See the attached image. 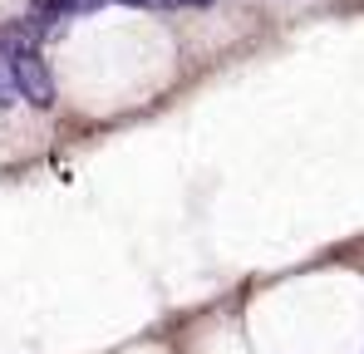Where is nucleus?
Returning <instances> with one entry per match:
<instances>
[{"instance_id":"nucleus-1","label":"nucleus","mask_w":364,"mask_h":354,"mask_svg":"<svg viewBox=\"0 0 364 354\" xmlns=\"http://www.w3.org/2000/svg\"><path fill=\"white\" fill-rule=\"evenodd\" d=\"M0 55L15 64V79H20V94L30 109H50L55 104V79H50V64L35 55V50H0Z\"/></svg>"},{"instance_id":"nucleus-2","label":"nucleus","mask_w":364,"mask_h":354,"mask_svg":"<svg viewBox=\"0 0 364 354\" xmlns=\"http://www.w3.org/2000/svg\"><path fill=\"white\" fill-rule=\"evenodd\" d=\"M94 5H99V0H45L35 15L55 25V20H64V15H79V10H94Z\"/></svg>"},{"instance_id":"nucleus-3","label":"nucleus","mask_w":364,"mask_h":354,"mask_svg":"<svg viewBox=\"0 0 364 354\" xmlns=\"http://www.w3.org/2000/svg\"><path fill=\"white\" fill-rule=\"evenodd\" d=\"M25 94H20V79H15V64L0 55V109H15Z\"/></svg>"},{"instance_id":"nucleus-4","label":"nucleus","mask_w":364,"mask_h":354,"mask_svg":"<svg viewBox=\"0 0 364 354\" xmlns=\"http://www.w3.org/2000/svg\"><path fill=\"white\" fill-rule=\"evenodd\" d=\"M163 5H187V10H202V5H212V0H163Z\"/></svg>"},{"instance_id":"nucleus-5","label":"nucleus","mask_w":364,"mask_h":354,"mask_svg":"<svg viewBox=\"0 0 364 354\" xmlns=\"http://www.w3.org/2000/svg\"><path fill=\"white\" fill-rule=\"evenodd\" d=\"M114 5H148V0H114Z\"/></svg>"}]
</instances>
